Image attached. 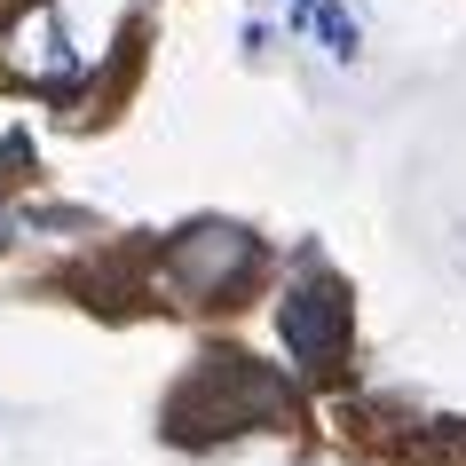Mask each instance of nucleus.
<instances>
[{
  "label": "nucleus",
  "instance_id": "obj_1",
  "mask_svg": "<svg viewBox=\"0 0 466 466\" xmlns=\"http://www.w3.org/2000/svg\"><path fill=\"white\" fill-rule=\"evenodd\" d=\"M261 277V238L238 221H190L158 246V293L182 309H229Z\"/></svg>",
  "mask_w": 466,
  "mask_h": 466
},
{
  "label": "nucleus",
  "instance_id": "obj_2",
  "mask_svg": "<svg viewBox=\"0 0 466 466\" xmlns=\"http://www.w3.org/2000/svg\"><path fill=\"white\" fill-rule=\"evenodd\" d=\"M174 411H182L174 435H229V427H253V419H293V388L238 348H214Z\"/></svg>",
  "mask_w": 466,
  "mask_h": 466
},
{
  "label": "nucleus",
  "instance_id": "obj_3",
  "mask_svg": "<svg viewBox=\"0 0 466 466\" xmlns=\"http://www.w3.org/2000/svg\"><path fill=\"white\" fill-rule=\"evenodd\" d=\"M277 340H285V356H293L300 371L332 380V371L348 364V340H356V309H348L340 277L300 269L293 285H285V300H277Z\"/></svg>",
  "mask_w": 466,
  "mask_h": 466
},
{
  "label": "nucleus",
  "instance_id": "obj_4",
  "mask_svg": "<svg viewBox=\"0 0 466 466\" xmlns=\"http://www.w3.org/2000/svg\"><path fill=\"white\" fill-rule=\"evenodd\" d=\"M0 64H8L16 79H32V87H64V79L79 72L56 0H25V8H16V25L0 32Z\"/></svg>",
  "mask_w": 466,
  "mask_h": 466
},
{
  "label": "nucleus",
  "instance_id": "obj_5",
  "mask_svg": "<svg viewBox=\"0 0 466 466\" xmlns=\"http://www.w3.org/2000/svg\"><path fill=\"white\" fill-rule=\"evenodd\" d=\"M293 16H300V32H317V48H324V56H340V64H356V48H364V32H356V16H348L340 0H300Z\"/></svg>",
  "mask_w": 466,
  "mask_h": 466
},
{
  "label": "nucleus",
  "instance_id": "obj_6",
  "mask_svg": "<svg viewBox=\"0 0 466 466\" xmlns=\"http://www.w3.org/2000/svg\"><path fill=\"white\" fill-rule=\"evenodd\" d=\"M0 174H25V143H16V135L0 143Z\"/></svg>",
  "mask_w": 466,
  "mask_h": 466
},
{
  "label": "nucleus",
  "instance_id": "obj_7",
  "mask_svg": "<svg viewBox=\"0 0 466 466\" xmlns=\"http://www.w3.org/2000/svg\"><path fill=\"white\" fill-rule=\"evenodd\" d=\"M8 229H16V214H0V246H8Z\"/></svg>",
  "mask_w": 466,
  "mask_h": 466
}]
</instances>
